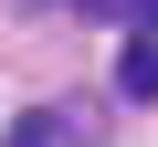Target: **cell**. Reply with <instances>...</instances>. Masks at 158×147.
Here are the masks:
<instances>
[{
  "label": "cell",
  "mask_w": 158,
  "mask_h": 147,
  "mask_svg": "<svg viewBox=\"0 0 158 147\" xmlns=\"http://www.w3.org/2000/svg\"><path fill=\"white\" fill-rule=\"evenodd\" d=\"M148 21H158V0H148ZM148 42H158V32H148Z\"/></svg>",
  "instance_id": "2"
},
{
  "label": "cell",
  "mask_w": 158,
  "mask_h": 147,
  "mask_svg": "<svg viewBox=\"0 0 158 147\" xmlns=\"http://www.w3.org/2000/svg\"><path fill=\"white\" fill-rule=\"evenodd\" d=\"M116 95H127V105H158V42H127V63H116Z\"/></svg>",
  "instance_id": "1"
}]
</instances>
